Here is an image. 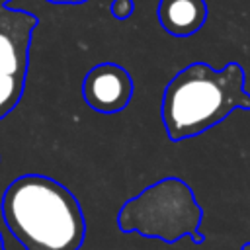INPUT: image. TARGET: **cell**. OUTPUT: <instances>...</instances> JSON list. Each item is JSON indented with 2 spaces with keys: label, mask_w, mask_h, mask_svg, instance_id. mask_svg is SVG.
Wrapping results in <instances>:
<instances>
[{
  "label": "cell",
  "mask_w": 250,
  "mask_h": 250,
  "mask_svg": "<svg viewBox=\"0 0 250 250\" xmlns=\"http://www.w3.org/2000/svg\"><path fill=\"white\" fill-rule=\"evenodd\" d=\"M0 250H4V238H2V232H0Z\"/></svg>",
  "instance_id": "cell-11"
},
{
  "label": "cell",
  "mask_w": 250,
  "mask_h": 250,
  "mask_svg": "<svg viewBox=\"0 0 250 250\" xmlns=\"http://www.w3.org/2000/svg\"><path fill=\"white\" fill-rule=\"evenodd\" d=\"M240 250H250V242H244V244H242V248H240Z\"/></svg>",
  "instance_id": "cell-10"
},
{
  "label": "cell",
  "mask_w": 250,
  "mask_h": 250,
  "mask_svg": "<svg viewBox=\"0 0 250 250\" xmlns=\"http://www.w3.org/2000/svg\"><path fill=\"white\" fill-rule=\"evenodd\" d=\"M25 80L0 72V119L10 115L23 96Z\"/></svg>",
  "instance_id": "cell-7"
},
{
  "label": "cell",
  "mask_w": 250,
  "mask_h": 250,
  "mask_svg": "<svg viewBox=\"0 0 250 250\" xmlns=\"http://www.w3.org/2000/svg\"><path fill=\"white\" fill-rule=\"evenodd\" d=\"M207 12L205 0H160L158 21L166 33L189 37L203 27Z\"/></svg>",
  "instance_id": "cell-6"
},
{
  "label": "cell",
  "mask_w": 250,
  "mask_h": 250,
  "mask_svg": "<svg viewBox=\"0 0 250 250\" xmlns=\"http://www.w3.org/2000/svg\"><path fill=\"white\" fill-rule=\"evenodd\" d=\"M109 10H111V16L113 18L127 20L133 14V10H135V2L133 0H113L111 6H109Z\"/></svg>",
  "instance_id": "cell-8"
},
{
  "label": "cell",
  "mask_w": 250,
  "mask_h": 250,
  "mask_svg": "<svg viewBox=\"0 0 250 250\" xmlns=\"http://www.w3.org/2000/svg\"><path fill=\"white\" fill-rule=\"evenodd\" d=\"M244 80V68L234 61L221 70L201 61L182 68L162 94L160 117L166 137L172 143L193 139L225 121L234 109L250 111Z\"/></svg>",
  "instance_id": "cell-2"
},
{
  "label": "cell",
  "mask_w": 250,
  "mask_h": 250,
  "mask_svg": "<svg viewBox=\"0 0 250 250\" xmlns=\"http://www.w3.org/2000/svg\"><path fill=\"white\" fill-rule=\"evenodd\" d=\"M37 20L29 14H16L6 27H0V72L16 78L27 74V51L31 41V29Z\"/></svg>",
  "instance_id": "cell-5"
},
{
  "label": "cell",
  "mask_w": 250,
  "mask_h": 250,
  "mask_svg": "<svg viewBox=\"0 0 250 250\" xmlns=\"http://www.w3.org/2000/svg\"><path fill=\"white\" fill-rule=\"evenodd\" d=\"M201 219L203 211L191 188L182 178L170 176L127 199L117 213V227L121 232H139L168 244L184 236L191 238L193 244H203L205 236L199 232Z\"/></svg>",
  "instance_id": "cell-3"
},
{
  "label": "cell",
  "mask_w": 250,
  "mask_h": 250,
  "mask_svg": "<svg viewBox=\"0 0 250 250\" xmlns=\"http://www.w3.org/2000/svg\"><path fill=\"white\" fill-rule=\"evenodd\" d=\"M49 2H53V4H82L86 0H49Z\"/></svg>",
  "instance_id": "cell-9"
},
{
  "label": "cell",
  "mask_w": 250,
  "mask_h": 250,
  "mask_svg": "<svg viewBox=\"0 0 250 250\" xmlns=\"http://www.w3.org/2000/svg\"><path fill=\"white\" fill-rule=\"evenodd\" d=\"M2 219L25 250H80L86 219L76 195L43 174H23L8 184Z\"/></svg>",
  "instance_id": "cell-1"
},
{
  "label": "cell",
  "mask_w": 250,
  "mask_h": 250,
  "mask_svg": "<svg viewBox=\"0 0 250 250\" xmlns=\"http://www.w3.org/2000/svg\"><path fill=\"white\" fill-rule=\"evenodd\" d=\"M135 84L121 64L100 62L92 66L82 82L84 102L98 113H119L123 111L133 98Z\"/></svg>",
  "instance_id": "cell-4"
}]
</instances>
